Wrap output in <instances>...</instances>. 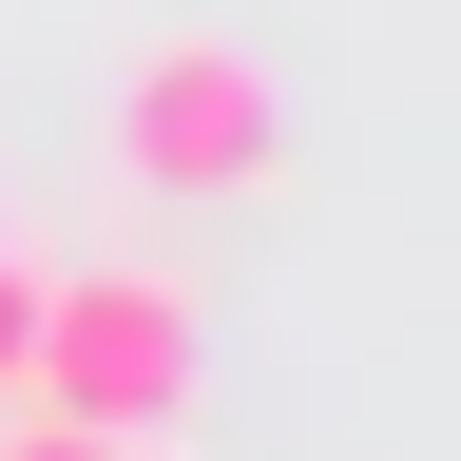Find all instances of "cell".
<instances>
[{
  "instance_id": "cell-3",
  "label": "cell",
  "mask_w": 461,
  "mask_h": 461,
  "mask_svg": "<svg viewBox=\"0 0 461 461\" xmlns=\"http://www.w3.org/2000/svg\"><path fill=\"white\" fill-rule=\"evenodd\" d=\"M39 288H58V269L0 230V423H20V384H39Z\"/></svg>"
},
{
  "instance_id": "cell-2",
  "label": "cell",
  "mask_w": 461,
  "mask_h": 461,
  "mask_svg": "<svg viewBox=\"0 0 461 461\" xmlns=\"http://www.w3.org/2000/svg\"><path fill=\"white\" fill-rule=\"evenodd\" d=\"M115 173L135 193H193V212H250L288 173V96L250 39H135L115 58Z\"/></svg>"
},
{
  "instance_id": "cell-1",
  "label": "cell",
  "mask_w": 461,
  "mask_h": 461,
  "mask_svg": "<svg viewBox=\"0 0 461 461\" xmlns=\"http://www.w3.org/2000/svg\"><path fill=\"white\" fill-rule=\"evenodd\" d=\"M39 423H96V442H173L212 403V308L193 269H58L39 288Z\"/></svg>"
},
{
  "instance_id": "cell-4",
  "label": "cell",
  "mask_w": 461,
  "mask_h": 461,
  "mask_svg": "<svg viewBox=\"0 0 461 461\" xmlns=\"http://www.w3.org/2000/svg\"><path fill=\"white\" fill-rule=\"evenodd\" d=\"M0 461H154V442H96V423H39V403H20V423H0Z\"/></svg>"
}]
</instances>
